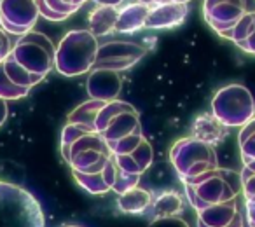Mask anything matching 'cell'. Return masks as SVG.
Listing matches in <instances>:
<instances>
[{"mask_svg":"<svg viewBox=\"0 0 255 227\" xmlns=\"http://www.w3.org/2000/svg\"><path fill=\"white\" fill-rule=\"evenodd\" d=\"M145 47L138 42L131 40H109L100 42L98 53H96L95 67L93 68H105V70L124 72L135 67L143 56Z\"/></svg>","mask_w":255,"mask_h":227,"instance_id":"obj_8","label":"cell"},{"mask_svg":"<svg viewBox=\"0 0 255 227\" xmlns=\"http://www.w3.org/2000/svg\"><path fill=\"white\" fill-rule=\"evenodd\" d=\"M11 49H12V42L9 39V33L0 28V61H4L9 56Z\"/></svg>","mask_w":255,"mask_h":227,"instance_id":"obj_31","label":"cell"},{"mask_svg":"<svg viewBox=\"0 0 255 227\" xmlns=\"http://www.w3.org/2000/svg\"><path fill=\"white\" fill-rule=\"evenodd\" d=\"M35 0H0V28L12 35H25L37 25Z\"/></svg>","mask_w":255,"mask_h":227,"instance_id":"obj_9","label":"cell"},{"mask_svg":"<svg viewBox=\"0 0 255 227\" xmlns=\"http://www.w3.org/2000/svg\"><path fill=\"white\" fill-rule=\"evenodd\" d=\"M61 156L79 173H96L112 159L107 142L96 131H86L68 145H61Z\"/></svg>","mask_w":255,"mask_h":227,"instance_id":"obj_6","label":"cell"},{"mask_svg":"<svg viewBox=\"0 0 255 227\" xmlns=\"http://www.w3.org/2000/svg\"><path fill=\"white\" fill-rule=\"evenodd\" d=\"M103 105H105V102H102V100H95V98L86 100L84 103L75 107V109L68 114L67 122H77V124L86 126V128L91 129V131H96L95 122H96V117H98V112L102 110Z\"/></svg>","mask_w":255,"mask_h":227,"instance_id":"obj_22","label":"cell"},{"mask_svg":"<svg viewBox=\"0 0 255 227\" xmlns=\"http://www.w3.org/2000/svg\"><path fill=\"white\" fill-rule=\"evenodd\" d=\"M238 145L243 166L255 171V117H252L245 126H241L238 135Z\"/></svg>","mask_w":255,"mask_h":227,"instance_id":"obj_23","label":"cell"},{"mask_svg":"<svg viewBox=\"0 0 255 227\" xmlns=\"http://www.w3.org/2000/svg\"><path fill=\"white\" fill-rule=\"evenodd\" d=\"M0 63H2L4 74L7 75L9 81H11L12 84L19 86V88L32 89L33 86H37L39 82H42V79H40V77L32 75L28 70H25V68H23L21 65H19L18 61L11 56V53H9V56L5 58L4 61H0Z\"/></svg>","mask_w":255,"mask_h":227,"instance_id":"obj_24","label":"cell"},{"mask_svg":"<svg viewBox=\"0 0 255 227\" xmlns=\"http://www.w3.org/2000/svg\"><path fill=\"white\" fill-rule=\"evenodd\" d=\"M168 2H182V4H189L191 0H147V4L157 5V4H168Z\"/></svg>","mask_w":255,"mask_h":227,"instance_id":"obj_35","label":"cell"},{"mask_svg":"<svg viewBox=\"0 0 255 227\" xmlns=\"http://www.w3.org/2000/svg\"><path fill=\"white\" fill-rule=\"evenodd\" d=\"M96 133L107 142V145L116 143L133 135H143L140 114L131 103L123 100L105 102L95 122Z\"/></svg>","mask_w":255,"mask_h":227,"instance_id":"obj_4","label":"cell"},{"mask_svg":"<svg viewBox=\"0 0 255 227\" xmlns=\"http://www.w3.org/2000/svg\"><path fill=\"white\" fill-rule=\"evenodd\" d=\"M112 159L119 170L142 177V173H145V171L152 166L154 150H152V145L149 143V140L143 138L142 142L138 143V147L133 149L131 152L112 156Z\"/></svg>","mask_w":255,"mask_h":227,"instance_id":"obj_14","label":"cell"},{"mask_svg":"<svg viewBox=\"0 0 255 227\" xmlns=\"http://www.w3.org/2000/svg\"><path fill=\"white\" fill-rule=\"evenodd\" d=\"M140 184V175H131V173H126V171L119 170L116 166V182H114V187L112 191L116 194H123L124 191L128 189H133Z\"/></svg>","mask_w":255,"mask_h":227,"instance_id":"obj_27","label":"cell"},{"mask_svg":"<svg viewBox=\"0 0 255 227\" xmlns=\"http://www.w3.org/2000/svg\"><path fill=\"white\" fill-rule=\"evenodd\" d=\"M96 5H112V7H119L124 0H93Z\"/></svg>","mask_w":255,"mask_h":227,"instance_id":"obj_33","label":"cell"},{"mask_svg":"<svg viewBox=\"0 0 255 227\" xmlns=\"http://www.w3.org/2000/svg\"><path fill=\"white\" fill-rule=\"evenodd\" d=\"M245 224L248 227H255V194L254 196H245Z\"/></svg>","mask_w":255,"mask_h":227,"instance_id":"obj_30","label":"cell"},{"mask_svg":"<svg viewBox=\"0 0 255 227\" xmlns=\"http://www.w3.org/2000/svg\"><path fill=\"white\" fill-rule=\"evenodd\" d=\"M198 227H243L245 215L236 199L196 210Z\"/></svg>","mask_w":255,"mask_h":227,"instance_id":"obj_11","label":"cell"},{"mask_svg":"<svg viewBox=\"0 0 255 227\" xmlns=\"http://www.w3.org/2000/svg\"><path fill=\"white\" fill-rule=\"evenodd\" d=\"M212 114L226 128H241L255 117V100L243 84H227L212 98Z\"/></svg>","mask_w":255,"mask_h":227,"instance_id":"obj_5","label":"cell"},{"mask_svg":"<svg viewBox=\"0 0 255 227\" xmlns=\"http://www.w3.org/2000/svg\"><path fill=\"white\" fill-rule=\"evenodd\" d=\"M117 7L112 5H96L88 16L89 32L95 37H103L116 32Z\"/></svg>","mask_w":255,"mask_h":227,"instance_id":"obj_20","label":"cell"},{"mask_svg":"<svg viewBox=\"0 0 255 227\" xmlns=\"http://www.w3.org/2000/svg\"><path fill=\"white\" fill-rule=\"evenodd\" d=\"M65 227H79V226H65Z\"/></svg>","mask_w":255,"mask_h":227,"instance_id":"obj_36","label":"cell"},{"mask_svg":"<svg viewBox=\"0 0 255 227\" xmlns=\"http://www.w3.org/2000/svg\"><path fill=\"white\" fill-rule=\"evenodd\" d=\"M75 182L81 185L82 189L95 196H103L107 192L112 191L114 182H116V163L114 159L109 161L103 170L96 171V173H79V171H72Z\"/></svg>","mask_w":255,"mask_h":227,"instance_id":"obj_16","label":"cell"},{"mask_svg":"<svg viewBox=\"0 0 255 227\" xmlns=\"http://www.w3.org/2000/svg\"><path fill=\"white\" fill-rule=\"evenodd\" d=\"M54 47L53 40L35 30H30L25 35H19L11 49V56L32 75L44 81L46 75L54 68Z\"/></svg>","mask_w":255,"mask_h":227,"instance_id":"obj_7","label":"cell"},{"mask_svg":"<svg viewBox=\"0 0 255 227\" xmlns=\"http://www.w3.org/2000/svg\"><path fill=\"white\" fill-rule=\"evenodd\" d=\"M154 201V196L150 191L142 187H133L124 191L123 194H117V208L123 213H131V215H140L145 213L150 208Z\"/></svg>","mask_w":255,"mask_h":227,"instance_id":"obj_19","label":"cell"},{"mask_svg":"<svg viewBox=\"0 0 255 227\" xmlns=\"http://www.w3.org/2000/svg\"><path fill=\"white\" fill-rule=\"evenodd\" d=\"M30 93V89L19 88V86L12 84L7 79V75L4 74V68H2V63H0V98L4 100H19L25 98Z\"/></svg>","mask_w":255,"mask_h":227,"instance_id":"obj_26","label":"cell"},{"mask_svg":"<svg viewBox=\"0 0 255 227\" xmlns=\"http://www.w3.org/2000/svg\"><path fill=\"white\" fill-rule=\"evenodd\" d=\"M9 109H7V100L0 98V126H4V122L7 121Z\"/></svg>","mask_w":255,"mask_h":227,"instance_id":"obj_32","label":"cell"},{"mask_svg":"<svg viewBox=\"0 0 255 227\" xmlns=\"http://www.w3.org/2000/svg\"><path fill=\"white\" fill-rule=\"evenodd\" d=\"M247 12V0H203V18L217 33L233 28Z\"/></svg>","mask_w":255,"mask_h":227,"instance_id":"obj_10","label":"cell"},{"mask_svg":"<svg viewBox=\"0 0 255 227\" xmlns=\"http://www.w3.org/2000/svg\"><path fill=\"white\" fill-rule=\"evenodd\" d=\"M241 192H243V196L255 194V171L248 170L245 166L243 171H241Z\"/></svg>","mask_w":255,"mask_h":227,"instance_id":"obj_29","label":"cell"},{"mask_svg":"<svg viewBox=\"0 0 255 227\" xmlns=\"http://www.w3.org/2000/svg\"><path fill=\"white\" fill-rule=\"evenodd\" d=\"M185 196L194 210L219 205L241 194V173L226 168H215L194 184H185Z\"/></svg>","mask_w":255,"mask_h":227,"instance_id":"obj_2","label":"cell"},{"mask_svg":"<svg viewBox=\"0 0 255 227\" xmlns=\"http://www.w3.org/2000/svg\"><path fill=\"white\" fill-rule=\"evenodd\" d=\"M150 11V4L145 2H131L124 7L117 9V19H116V32L119 33H133L138 30L145 28L147 16Z\"/></svg>","mask_w":255,"mask_h":227,"instance_id":"obj_17","label":"cell"},{"mask_svg":"<svg viewBox=\"0 0 255 227\" xmlns=\"http://www.w3.org/2000/svg\"><path fill=\"white\" fill-rule=\"evenodd\" d=\"M184 198L178 192H163L157 198H154L152 205H150V219H166V217H177L184 212ZM147 210V212H149Z\"/></svg>","mask_w":255,"mask_h":227,"instance_id":"obj_21","label":"cell"},{"mask_svg":"<svg viewBox=\"0 0 255 227\" xmlns=\"http://www.w3.org/2000/svg\"><path fill=\"white\" fill-rule=\"evenodd\" d=\"M39 14L42 18L49 19V21H63V19L70 18L72 14L79 11V9L68 7L61 0H35Z\"/></svg>","mask_w":255,"mask_h":227,"instance_id":"obj_25","label":"cell"},{"mask_svg":"<svg viewBox=\"0 0 255 227\" xmlns=\"http://www.w3.org/2000/svg\"><path fill=\"white\" fill-rule=\"evenodd\" d=\"M227 129L213 114H203L192 124V136L201 142L208 143L212 147H217L224 142L227 135Z\"/></svg>","mask_w":255,"mask_h":227,"instance_id":"obj_18","label":"cell"},{"mask_svg":"<svg viewBox=\"0 0 255 227\" xmlns=\"http://www.w3.org/2000/svg\"><path fill=\"white\" fill-rule=\"evenodd\" d=\"M189 16V4L182 2H168V4L150 5L147 16L145 28L152 30H168L180 26Z\"/></svg>","mask_w":255,"mask_h":227,"instance_id":"obj_13","label":"cell"},{"mask_svg":"<svg viewBox=\"0 0 255 227\" xmlns=\"http://www.w3.org/2000/svg\"><path fill=\"white\" fill-rule=\"evenodd\" d=\"M65 5H68V7H74V9H81L82 5L88 2V0H61Z\"/></svg>","mask_w":255,"mask_h":227,"instance_id":"obj_34","label":"cell"},{"mask_svg":"<svg viewBox=\"0 0 255 227\" xmlns=\"http://www.w3.org/2000/svg\"><path fill=\"white\" fill-rule=\"evenodd\" d=\"M121 81L119 72L105 70V68H91L86 81V91L89 98L102 100V102H112L117 100L121 93Z\"/></svg>","mask_w":255,"mask_h":227,"instance_id":"obj_12","label":"cell"},{"mask_svg":"<svg viewBox=\"0 0 255 227\" xmlns=\"http://www.w3.org/2000/svg\"><path fill=\"white\" fill-rule=\"evenodd\" d=\"M143 138H145L143 135L128 136V138L119 140V142H116V143H110L109 149H110V152H112V156H119V154H128V152H131L133 149H136V147H138V143L142 142Z\"/></svg>","mask_w":255,"mask_h":227,"instance_id":"obj_28","label":"cell"},{"mask_svg":"<svg viewBox=\"0 0 255 227\" xmlns=\"http://www.w3.org/2000/svg\"><path fill=\"white\" fill-rule=\"evenodd\" d=\"M170 161L184 185L194 184L203 175L219 168L215 147L208 145L194 136L177 140L170 150Z\"/></svg>","mask_w":255,"mask_h":227,"instance_id":"obj_3","label":"cell"},{"mask_svg":"<svg viewBox=\"0 0 255 227\" xmlns=\"http://www.w3.org/2000/svg\"><path fill=\"white\" fill-rule=\"evenodd\" d=\"M219 35L234 42L243 53L255 56V11H247L233 28Z\"/></svg>","mask_w":255,"mask_h":227,"instance_id":"obj_15","label":"cell"},{"mask_svg":"<svg viewBox=\"0 0 255 227\" xmlns=\"http://www.w3.org/2000/svg\"><path fill=\"white\" fill-rule=\"evenodd\" d=\"M98 37L88 28H75L63 35L56 46L54 68L65 77H77L95 67L98 53Z\"/></svg>","mask_w":255,"mask_h":227,"instance_id":"obj_1","label":"cell"}]
</instances>
